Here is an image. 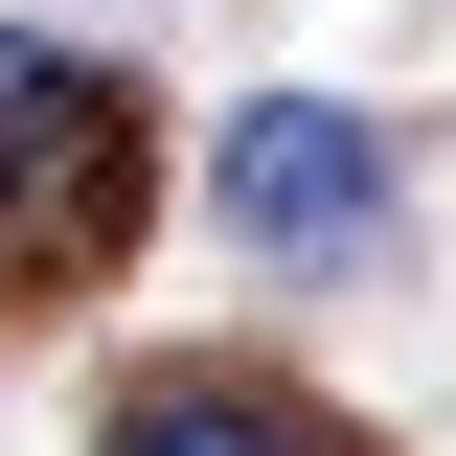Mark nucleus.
<instances>
[{"label": "nucleus", "mask_w": 456, "mask_h": 456, "mask_svg": "<svg viewBox=\"0 0 456 456\" xmlns=\"http://www.w3.org/2000/svg\"><path fill=\"white\" fill-rule=\"evenodd\" d=\"M206 228L251 251V274L342 297V274L411 251V137H388L365 92H228V114H206Z\"/></svg>", "instance_id": "obj_2"}, {"label": "nucleus", "mask_w": 456, "mask_h": 456, "mask_svg": "<svg viewBox=\"0 0 456 456\" xmlns=\"http://www.w3.org/2000/svg\"><path fill=\"white\" fill-rule=\"evenodd\" d=\"M92 456H365V411L274 388V365H137L92 411Z\"/></svg>", "instance_id": "obj_3"}, {"label": "nucleus", "mask_w": 456, "mask_h": 456, "mask_svg": "<svg viewBox=\"0 0 456 456\" xmlns=\"http://www.w3.org/2000/svg\"><path fill=\"white\" fill-rule=\"evenodd\" d=\"M137 228H160V92L69 23H0V251H23V297H92Z\"/></svg>", "instance_id": "obj_1"}]
</instances>
